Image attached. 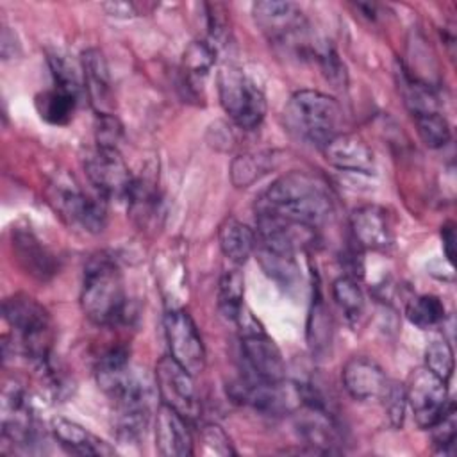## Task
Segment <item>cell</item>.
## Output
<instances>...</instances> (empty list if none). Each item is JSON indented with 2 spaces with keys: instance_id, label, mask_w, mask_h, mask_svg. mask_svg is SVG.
<instances>
[{
  "instance_id": "6da1fadb",
  "label": "cell",
  "mask_w": 457,
  "mask_h": 457,
  "mask_svg": "<svg viewBox=\"0 0 457 457\" xmlns=\"http://www.w3.org/2000/svg\"><path fill=\"white\" fill-rule=\"evenodd\" d=\"M328 186L316 175L289 171L278 177L255 202V214L320 228L332 214Z\"/></svg>"
},
{
  "instance_id": "7a4b0ae2",
  "label": "cell",
  "mask_w": 457,
  "mask_h": 457,
  "mask_svg": "<svg viewBox=\"0 0 457 457\" xmlns=\"http://www.w3.org/2000/svg\"><path fill=\"white\" fill-rule=\"evenodd\" d=\"M80 307L95 325H116L125 318L127 295L118 264L105 257H93L80 287Z\"/></svg>"
},
{
  "instance_id": "3957f363",
  "label": "cell",
  "mask_w": 457,
  "mask_h": 457,
  "mask_svg": "<svg viewBox=\"0 0 457 457\" xmlns=\"http://www.w3.org/2000/svg\"><path fill=\"white\" fill-rule=\"evenodd\" d=\"M4 318L12 328L14 352L36 366L50 359L54 325L48 311L25 293L4 300Z\"/></svg>"
},
{
  "instance_id": "277c9868",
  "label": "cell",
  "mask_w": 457,
  "mask_h": 457,
  "mask_svg": "<svg viewBox=\"0 0 457 457\" xmlns=\"http://www.w3.org/2000/svg\"><path fill=\"white\" fill-rule=\"evenodd\" d=\"M341 116L337 100L316 89L296 91L284 107L286 129L320 148L337 134Z\"/></svg>"
},
{
  "instance_id": "5b68a950",
  "label": "cell",
  "mask_w": 457,
  "mask_h": 457,
  "mask_svg": "<svg viewBox=\"0 0 457 457\" xmlns=\"http://www.w3.org/2000/svg\"><path fill=\"white\" fill-rule=\"evenodd\" d=\"M218 91L223 111L245 130L261 125L266 114V96L262 89L237 66H223L218 75Z\"/></svg>"
},
{
  "instance_id": "8992f818",
  "label": "cell",
  "mask_w": 457,
  "mask_h": 457,
  "mask_svg": "<svg viewBox=\"0 0 457 457\" xmlns=\"http://www.w3.org/2000/svg\"><path fill=\"white\" fill-rule=\"evenodd\" d=\"M48 202L55 212L71 227L96 234L105 227L107 209L104 196L84 193L77 182L57 179L48 187Z\"/></svg>"
},
{
  "instance_id": "52a82bcc",
  "label": "cell",
  "mask_w": 457,
  "mask_h": 457,
  "mask_svg": "<svg viewBox=\"0 0 457 457\" xmlns=\"http://www.w3.org/2000/svg\"><path fill=\"white\" fill-rule=\"evenodd\" d=\"M0 420L4 445L25 452H30L37 445L39 430L34 411L23 386L16 380L5 382L2 387Z\"/></svg>"
},
{
  "instance_id": "ba28073f",
  "label": "cell",
  "mask_w": 457,
  "mask_h": 457,
  "mask_svg": "<svg viewBox=\"0 0 457 457\" xmlns=\"http://www.w3.org/2000/svg\"><path fill=\"white\" fill-rule=\"evenodd\" d=\"M84 170L89 182L104 198H130L136 180L118 148L95 146L87 150Z\"/></svg>"
},
{
  "instance_id": "9c48e42d",
  "label": "cell",
  "mask_w": 457,
  "mask_h": 457,
  "mask_svg": "<svg viewBox=\"0 0 457 457\" xmlns=\"http://www.w3.org/2000/svg\"><path fill=\"white\" fill-rule=\"evenodd\" d=\"M164 334L170 355L193 377L205 368V348L193 318L182 309H170L164 314Z\"/></svg>"
},
{
  "instance_id": "30bf717a",
  "label": "cell",
  "mask_w": 457,
  "mask_h": 457,
  "mask_svg": "<svg viewBox=\"0 0 457 457\" xmlns=\"http://www.w3.org/2000/svg\"><path fill=\"white\" fill-rule=\"evenodd\" d=\"M155 386L161 403L170 405L187 420L200 414V398L193 382V375L186 371L171 355L161 357L155 364Z\"/></svg>"
},
{
  "instance_id": "8fae6325",
  "label": "cell",
  "mask_w": 457,
  "mask_h": 457,
  "mask_svg": "<svg viewBox=\"0 0 457 457\" xmlns=\"http://www.w3.org/2000/svg\"><path fill=\"white\" fill-rule=\"evenodd\" d=\"M405 400L414 421L421 428H430L450 403L446 382L427 368H420L411 375L405 387Z\"/></svg>"
},
{
  "instance_id": "7c38bea8",
  "label": "cell",
  "mask_w": 457,
  "mask_h": 457,
  "mask_svg": "<svg viewBox=\"0 0 457 457\" xmlns=\"http://www.w3.org/2000/svg\"><path fill=\"white\" fill-rule=\"evenodd\" d=\"M241 359L245 375L266 382H280L286 378V364L278 346L259 327L243 330Z\"/></svg>"
},
{
  "instance_id": "4fadbf2b",
  "label": "cell",
  "mask_w": 457,
  "mask_h": 457,
  "mask_svg": "<svg viewBox=\"0 0 457 457\" xmlns=\"http://www.w3.org/2000/svg\"><path fill=\"white\" fill-rule=\"evenodd\" d=\"M257 27L271 41H289L305 30V18L302 9L293 2L261 0L252 5Z\"/></svg>"
},
{
  "instance_id": "5bb4252c",
  "label": "cell",
  "mask_w": 457,
  "mask_h": 457,
  "mask_svg": "<svg viewBox=\"0 0 457 457\" xmlns=\"http://www.w3.org/2000/svg\"><path fill=\"white\" fill-rule=\"evenodd\" d=\"M343 386L348 395L359 402L382 400L391 386L384 370L368 357H352L343 366Z\"/></svg>"
},
{
  "instance_id": "9a60e30c",
  "label": "cell",
  "mask_w": 457,
  "mask_h": 457,
  "mask_svg": "<svg viewBox=\"0 0 457 457\" xmlns=\"http://www.w3.org/2000/svg\"><path fill=\"white\" fill-rule=\"evenodd\" d=\"M321 150L325 161L341 171L373 173L375 170L373 150L359 134L337 132L321 146Z\"/></svg>"
},
{
  "instance_id": "2e32d148",
  "label": "cell",
  "mask_w": 457,
  "mask_h": 457,
  "mask_svg": "<svg viewBox=\"0 0 457 457\" xmlns=\"http://www.w3.org/2000/svg\"><path fill=\"white\" fill-rule=\"evenodd\" d=\"M355 243L366 250H386L393 245V223L389 212L380 205H362L350 216Z\"/></svg>"
},
{
  "instance_id": "e0dca14e",
  "label": "cell",
  "mask_w": 457,
  "mask_h": 457,
  "mask_svg": "<svg viewBox=\"0 0 457 457\" xmlns=\"http://www.w3.org/2000/svg\"><path fill=\"white\" fill-rule=\"evenodd\" d=\"M155 448L164 457H187L193 453V434L187 418L161 403L155 412Z\"/></svg>"
},
{
  "instance_id": "ac0fdd59",
  "label": "cell",
  "mask_w": 457,
  "mask_h": 457,
  "mask_svg": "<svg viewBox=\"0 0 457 457\" xmlns=\"http://www.w3.org/2000/svg\"><path fill=\"white\" fill-rule=\"evenodd\" d=\"M80 70L84 91L96 116L112 114V86L104 54L98 48L84 50L80 57Z\"/></svg>"
},
{
  "instance_id": "d6986e66",
  "label": "cell",
  "mask_w": 457,
  "mask_h": 457,
  "mask_svg": "<svg viewBox=\"0 0 457 457\" xmlns=\"http://www.w3.org/2000/svg\"><path fill=\"white\" fill-rule=\"evenodd\" d=\"M296 427L305 445H311L314 453L337 452L336 445L339 441V434L334 420L330 418V412H327V407L302 403V411L296 418Z\"/></svg>"
},
{
  "instance_id": "ffe728a7",
  "label": "cell",
  "mask_w": 457,
  "mask_h": 457,
  "mask_svg": "<svg viewBox=\"0 0 457 457\" xmlns=\"http://www.w3.org/2000/svg\"><path fill=\"white\" fill-rule=\"evenodd\" d=\"M50 430L57 443L70 453L75 455H112L114 448L105 443L104 439L91 434L82 425L66 420V418H54L50 421Z\"/></svg>"
},
{
  "instance_id": "44dd1931",
  "label": "cell",
  "mask_w": 457,
  "mask_h": 457,
  "mask_svg": "<svg viewBox=\"0 0 457 457\" xmlns=\"http://www.w3.org/2000/svg\"><path fill=\"white\" fill-rule=\"evenodd\" d=\"M12 252L20 266L39 280H46L55 271L52 255L32 232L23 228L12 230Z\"/></svg>"
},
{
  "instance_id": "7402d4cb",
  "label": "cell",
  "mask_w": 457,
  "mask_h": 457,
  "mask_svg": "<svg viewBox=\"0 0 457 457\" xmlns=\"http://www.w3.org/2000/svg\"><path fill=\"white\" fill-rule=\"evenodd\" d=\"M218 241L223 255L236 266L246 262L257 246L255 232L236 218H225L218 228Z\"/></svg>"
},
{
  "instance_id": "603a6c76",
  "label": "cell",
  "mask_w": 457,
  "mask_h": 457,
  "mask_svg": "<svg viewBox=\"0 0 457 457\" xmlns=\"http://www.w3.org/2000/svg\"><path fill=\"white\" fill-rule=\"evenodd\" d=\"M216 61V46L209 41H193L187 45L182 55L180 71L184 77V84L191 91H200L209 71Z\"/></svg>"
},
{
  "instance_id": "cb8c5ba5",
  "label": "cell",
  "mask_w": 457,
  "mask_h": 457,
  "mask_svg": "<svg viewBox=\"0 0 457 457\" xmlns=\"http://www.w3.org/2000/svg\"><path fill=\"white\" fill-rule=\"evenodd\" d=\"M77 102L79 96L54 87L36 96V109L45 121L52 125H66L73 118Z\"/></svg>"
},
{
  "instance_id": "d4e9b609",
  "label": "cell",
  "mask_w": 457,
  "mask_h": 457,
  "mask_svg": "<svg viewBox=\"0 0 457 457\" xmlns=\"http://www.w3.org/2000/svg\"><path fill=\"white\" fill-rule=\"evenodd\" d=\"M245 296V278L237 268L225 270L220 278L218 286V307L221 314L230 320L237 321L245 311L243 307Z\"/></svg>"
},
{
  "instance_id": "484cf974",
  "label": "cell",
  "mask_w": 457,
  "mask_h": 457,
  "mask_svg": "<svg viewBox=\"0 0 457 457\" xmlns=\"http://www.w3.org/2000/svg\"><path fill=\"white\" fill-rule=\"evenodd\" d=\"M400 91H402L403 102L412 116L437 111V98H436L434 91L430 89V86L411 77L407 71H402Z\"/></svg>"
},
{
  "instance_id": "4316f807",
  "label": "cell",
  "mask_w": 457,
  "mask_h": 457,
  "mask_svg": "<svg viewBox=\"0 0 457 457\" xmlns=\"http://www.w3.org/2000/svg\"><path fill=\"white\" fill-rule=\"evenodd\" d=\"M407 320L421 330L434 328L445 320V305L439 296L421 295L412 298L405 309Z\"/></svg>"
},
{
  "instance_id": "83f0119b",
  "label": "cell",
  "mask_w": 457,
  "mask_h": 457,
  "mask_svg": "<svg viewBox=\"0 0 457 457\" xmlns=\"http://www.w3.org/2000/svg\"><path fill=\"white\" fill-rule=\"evenodd\" d=\"M332 296L348 321H357L364 311V295L352 277H339L332 284Z\"/></svg>"
},
{
  "instance_id": "f1b7e54d",
  "label": "cell",
  "mask_w": 457,
  "mask_h": 457,
  "mask_svg": "<svg viewBox=\"0 0 457 457\" xmlns=\"http://www.w3.org/2000/svg\"><path fill=\"white\" fill-rule=\"evenodd\" d=\"M412 118H414V123H416L421 141L428 148H441L450 141V137H452L450 123L439 111L418 114Z\"/></svg>"
},
{
  "instance_id": "f546056e",
  "label": "cell",
  "mask_w": 457,
  "mask_h": 457,
  "mask_svg": "<svg viewBox=\"0 0 457 457\" xmlns=\"http://www.w3.org/2000/svg\"><path fill=\"white\" fill-rule=\"evenodd\" d=\"M332 325H330V316L321 302L320 296L314 298L312 309L309 314V323H307V339L312 350L320 352L327 345H330V334H332Z\"/></svg>"
},
{
  "instance_id": "4dcf8cb0",
  "label": "cell",
  "mask_w": 457,
  "mask_h": 457,
  "mask_svg": "<svg viewBox=\"0 0 457 457\" xmlns=\"http://www.w3.org/2000/svg\"><path fill=\"white\" fill-rule=\"evenodd\" d=\"M48 64L52 70V77H54V87H59L62 91H68L75 96L80 98V93L84 89V82L82 77H79L77 70L66 61V57L59 55V54H50L48 55Z\"/></svg>"
},
{
  "instance_id": "1f68e13d",
  "label": "cell",
  "mask_w": 457,
  "mask_h": 457,
  "mask_svg": "<svg viewBox=\"0 0 457 457\" xmlns=\"http://www.w3.org/2000/svg\"><path fill=\"white\" fill-rule=\"evenodd\" d=\"M425 362L427 370L448 384L453 375V350L446 341L430 343L425 350Z\"/></svg>"
},
{
  "instance_id": "d6a6232c",
  "label": "cell",
  "mask_w": 457,
  "mask_h": 457,
  "mask_svg": "<svg viewBox=\"0 0 457 457\" xmlns=\"http://www.w3.org/2000/svg\"><path fill=\"white\" fill-rule=\"evenodd\" d=\"M455 405L450 402L445 409V412L439 416V420L430 427L432 430V441L437 452L441 453H452L455 445Z\"/></svg>"
},
{
  "instance_id": "836d02e7",
  "label": "cell",
  "mask_w": 457,
  "mask_h": 457,
  "mask_svg": "<svg viewBox=\"0 0 457 457\" xmlns=\"http://www.w3.org/2000/svg\"><path fill=\"white\" fill-rule=\"evenodd\" d=\"M200 441L204 446V453L207 455H220V457H227V455H234L236 450L232 448V443L228 439V436L225 434V430L216 425V423H207L202 427L200 430Z\"/></svg>"
},
{
  "instance_id": "e575fe53",
  "label": "cell",
  "mask_w": 457,
  "mask_h": 457,
  "mask_svg": "<svg viewBox=\"0 0 457 457\" xmlns=\"http://www.w3.org/2000/svg\"><path fill=\"white\" fill-rule=\"evenodd\" d=\"M121 123L114 114H100L96 116V125H95V137H96V146L104 148H118V143L121 139Z\"/></svg>"
},
{
  "instance_id": "d590c367",
  "label": "cell",
  "mask_w": 457,
  "mask_h": 457,
  "mask_svg": "<svg viewBox=\"0 0 457 457\" xmlns=\"http://www.w3.org/2000/svg\"><path fill=\"white\" fill-rule=\"evenodd\" d=\"M261 157H252V155H241L234 161L232 164V180L236 186H248L253 182L261 173H264V168L259 166Z\"/></svg>"
},
{
  "instance_id": "8d00e7d4",
  "label": "cell",
  "mask_w": 457,
  "mask_h": 457,
  "mask_svg": "<svg viewBox=\"0 0 457 457\" xmlns=\"http://www.w3.org/2000/svg\"><path fill=\"white\" fill-rule=\"evenodd\" d=\"M382 400L386 403L391 425L393 427H400L402 421H403V411H405V403H407L405 389L398 387L396 384H391L387 393H386V396Z\"/></svg>"
},
{
  "instance_id": "74e56055",
  "label": "cell",
  "mask_w": 457,
  "mask_h": 457,
  "mask_svg": "<svg viewBox=\"0 0 457 457\" xmlns=\"http://www.w3.org/2000/svg\"><path fill=\"white\" fill-rule=\"evenodd\" d=\"M316 57H318V61L321 64L323 73L327 75V79L330 82H334L336 86L345 82V66L341 64V61L337 59V55H336V52L332 48L325 46V48L318 50Z\"/></svg>"
},
{
  "instance_id": "f35d334b",
  "label": "cell",
  "mask_w": 457,
  "mask_h": 457,
  "mask_svg": "<svg viewBox=\"0 0 457 457\" xmlns=\"http://www.w3.org/2000/svg\"><path fill=\"white\" fill-rule=\"evenodd\" d=\"M441 241H443V252L446 255V261L453 264L455 252H457V234H455V225L452 221L441 227Z\"/></svg>"
}]
</instances>
